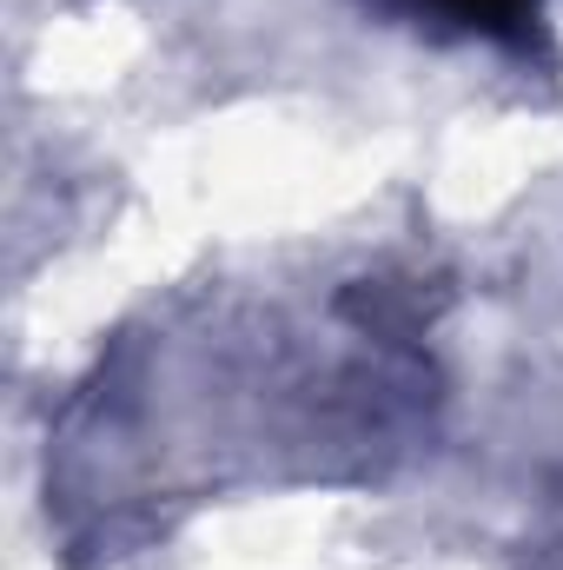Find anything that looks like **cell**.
<instances>
[{
  "label": "cell",
  "mask_w": 563,
  "mask_h": 570,
  "mask_svg": "<svg viewBox=\"0 0 563 570\" xmlns=\"http://www.w3.org/2000/svg\"><path fill=\"white\" fill-rule=\"evenodd\" d=\"M385 7L431 20V27H451V33H484V40L524 33L537 20V0H385Z\"/></svg>",
  "instance_id": "1"
}]
</instances>
